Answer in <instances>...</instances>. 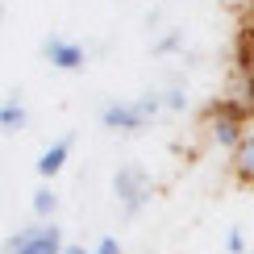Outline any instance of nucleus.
<instances>
[{
    "mask_svg": "<svg viewBox=\"0 0 254 254\" xmlns=\"http://www.w3.org/2000/svg\"><path fill=\"white\" fill-rule=\"evenodd\" d=\"M158 113H167L163 92H146V96H137V100H113V104H104V109H100V125L113 129V133H142Z\"/></svg>",
    "mask_w": 254,
    "mask_h": 254,
    "instance_id": "obj_1",
    "label": "nucleus"
},
{
    "mask_svg": "<svg viewBox=\"0 0 254 254\" xmlns=\"http://www.w3.org/2000/svg\"><path fill=\"white\" fill-rule=\"evenodd\" d=\"M4 250L8 254H63L67 242H63V229L55 221H38V225H29V229H17V234L4 242Z\"/></svg>",
    "mask_w": 254,
    "mask_h": 254,
    "instance_id": "obj_3",
    "label": "nucleus"
},
{
    "mask_svg": "<svg viewBox=\"0 0 254 254\" xmlns=\"http://www.w3.org/2000/svg\"><path fill=\"white\" fill-rule=\"evenodd\" d=\"M184 46V34H163V38H154V55H175V50Z\"/></svg>",
    "mask_w": 254,
    "mask_h": 254,
    "instance_id": "obj_10",
    "label": "nucleus"
},
{
    "mask_svg": "<svg viewBox=\"0 0 254 254\" xmlns=\"http://www.w3.org/2000/svg\"><path fill=\"white\" fill-rule=\"evenodd\" d=\"M92 254H121V242H117V238L109 234V238H100L96 246H92Z\"/></svg>",
    "mask_w": 254,
    "mask_h": 254,
    "instance_id": "obj_13",
    "label": "nucleus"
},
{
    "mask_svg": "<svg viewBox=\"0 0 254 254\" xmlns=\"http://www.w3.org/2000/svg\"><path fill=\"white\" fill-rule=\"evenodd\" d=\"M250 29H254V0H250Z\"/></svg>",
    "mask_w": 254,
    "mask_h": 254,
    "instance_id": "obj_17",
    "label": "nucleus"
},
{
    "mask_svg": "<svg viewBox=\"0 0 254 254\" xmlns=\"http://www.w3.org/2000/svg\"><path fill=\"white\" fill-rule=\"evenodd\" d=\"M71 150H75V137H55V142L46 146V150L38 154V175L42 179H55V175H63V167H67V158H71Z\"/></svg>",
    "mask_w": 254,
    "mask_h": 254,
    "instance_id": "obj_6",
    "label": "nucleus"
},
{
    "mask_svg": "<svg viewBox=\"0 0 254 254\" xmlns=\"http://www.w3.org/2000/svg\"><path fill=\"white\" fill-rule=\"evenodd\" d=\"M242 63H246V71L254 75V29L246 34V42H242Z\"/></svg>",
    "mask_w": 254,
    "mask_h": 254,
    "instance_id": "obj_14",
    "label": "nucleus"
},
{
    "mask_svg": "<svg viewBox=\"0 0 254 254\" xmlns=\"http://www.w3.org/2000/svg\"><path fill=\"white\" fill-rule=\"evenodd\" d=\"M163 104H167V113H184V109H188V96H184L179 88H167V92H163Z\"/></svg>",
    "mask_w": 254,
    "mask_h": 254,
    "instance_id": "obj_11",
    "label": "nucleus"
},
{
    "mask_svg": "<svg viewBox=\"0 0 254 254\" xmlns=\"http://www.w3.org/2000/svg\"><path fill=\"white\" fill-rule=\"evenodd\" d=\"M113 196L121 200V213L125 217L142 213L146 200H150V175H146L142 167H133V163L117 167V175H113Z\"/></svg>",
    "mask_w": 254,
    "mask_h": 254,
    "instance_id": "obj_4",
    "label": "nucleus"
},
{
    "mask_svg": "<svg viewBox=\"0 0 254 254\" xmlns=\"http://www.w3.org/2000/svg\"><path fill=\"white\" fill-rule=\"evenodd\" d=\"M229 167H234V179H238V184L254 188V129L242 137L234 150H229Z\"/></svg>",
    "mask_w": 254,
    "mask_h": 254,
    "instance_id": "obj_7",
    "label": "nucleus"
},
{
    "mask_svg": "<svg viewBox=\"0 0 254 254\" xmlns=\"http://www.w3.org/2000/svg\"><path fill=\"white\" fill-rule=\"evenodd\" d=\"M63 254H92V250H88V246H67Z\"/></svg>",
    "mask_w": 254,
    "mask_h": 254,
    "instance_id": "obj_16",
    "label": "nucleus"
},
{
    "mask_svg": "<svg viewBox=\"0 0 254 254\" xmlns=\"http://www.w3.org/2000/svg\"><path fill=\"white\" fill-rule=\"evenodd\" d=\"M225 250H229V254H246V250H250L246 238H242V229H229V234H225Z\"/></svg>",
    "mask_w": 254,
    "mask_h": 254,
    "instance_id": "obj_12",
    "label": "nucleus"
},
{
    "mask_svg": "<svg viewBox=\"0 0 254 254\" xmlns=\"http://www.w3.org/2000/svg\"><path fill=\"white\" fill-rule=\"evenodd\" d=\"M42 59H46L55 71H83L88 67V50H83L79 42H67V38H46Z\"/></svg>",
    "mask_w": 254,
    "mask_h": 254,
    "instance_id": "obj_5",
    "label": "nucleus"
},
{
    "mask_svg": "<svg viewBox=\"0 0 254 254\" xmlns=\"http://www.w3.org/2000/svg\"><path fill=\"white\" fill-rule=\"evenodd\" d=\"M242 100H246V109H250V117H254V75L246 79V96H242Z\"/></svg>",
    "mask_w": 254,
    "mask_h": 254,
    "instance_id": "obj_15",
    "label": "nucleus"
},
{
    "mask_svg": "<svg viewBox=\"0 0 254 254\" xmlns=\"http://www.w3.org/2000/svg\"><path fill=\"white\" fill-rule=\"evenodd\" d=\"M55 213H59V192L55 188H38L34 192V217L38 221H55Z\"/></svg>",
    "mask_w": 254,
    "mask_h": 254,
    "instance_id": "obj_9",
    "label": "nucleus"
},
{
    "mask_svg": "<svg viewBox=\"0 0 254 254\" xmlns=\"http://www.w3.org/2000/svg\"><path fill=\"white\" fill-rule=\"evenodd\" d=\"M250 121H254V117H250L246 104L225 100V104H217V109L208 113V137H213L217 146H225V150H234L242 137L250 133Z\"/></svg>",
    "mask_w": 254,
    "mask_h": 254,
    "instance_id": "obj_2",
    "label": "nucleus"
},
{
    "mask_svg": "<svg viewBox=\"0 0 254 254\" xmlns=\"http://www.w3.org/2000/svg\"><path fill=\"white\" fill-rule=\"evenodd\" d=\"M250 254H254V250H250Z\"/></svg>",
    "mask_w": 254,
    "mask_h": 254,
    "instance_id": "obj_18",
    "label": "nucleus"
},
{
    "mask_svg": "<svg viewBox=\"0 0 254 254\" xmlns=\"http://www.w3.org/2000/svg\"><path fill=\"white\" fill-rule=\"evenodd\" d=\"M29 121V109L21 96H8L4 104H0V133H21Z\"/></svg>",
    "mask_w": 254,
    "mask_h": 254,
    "instance_id": "obj_8",
    "label": "nucleus"
}]
</instances>
